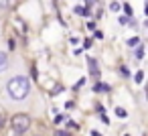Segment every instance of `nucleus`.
Instances as JSON below:
<instances>
[{"label": "nucleus", "instance_id": "17", "mask_svg": "<svg viewBox=\"0 0 148 136\" xmlns=\"http://www.w3.org/2000/svg\"><path fill=\"white\" fill-rule=\"evenodd\" d=\"M93 33H95V39H103V33L101 31H93Z\"/></svg>", "mask_w": 148, "mask_h": 136}, {"label": "nucleus", "instance_id": "1", "mask_svg": "<svg viewBox=\"0 0 148 136\" xmlns=\"http://www.w3.org/2000/svg\"><path fill=\"white\" fill-rule=\"evenodd\" d=\"M6 91H8V95H10L14 102H21V100H25V98L29 95L31 83H29V79H27L25 75H14V77L8 79Z\"/></svg>", "mask_w": 148, "mask_h": 136}, {"label": "nucleus", "instance_id": "4", "mask_svg": "<svg viewBox=\"0 0 148 136\" xmlns=\"http://www.w3.org/2000/svg\"><path fill=\"white\" fill-rule=\"evenodd\" d=\"M6 67H8V55L4 51H0V73H2Z\"/></svg>", "mask_w": 148, "mask_h": 136}, {"label": "nucleus", "instance_id": "23", "mask_svg": "<svg viewBox=\"0 0 148 136\" xmlns=\"http://www.w3.org/2000/svg\"><path fill=\"white\" fill-rule=\"evenodd\" d=\"M14 136H21V134H14Z\"/></svg>", "mask_w": 148, "mask_h": 136}, {"label": "nucleus", "instance_id": "24", "mask_svg": "<svg viewBox=\"0 0 148 136\" xmlns=\"http://www.w3.org/2000/svg\"><path fill=\"white\" fill-rule=\"evenodd\" d=\"M126 136H130V134H126Z\"/></svg>", "mask_w": 148, "mask_h": 136}, {"label": "nucleus", "instance_id": "13", "mask_svg": "<svg viewBox=\"0 0 148 136\" xmlns=\"http://www.w3.org/2000/svg\"><path fill=\"white\" fill-rule=\"evenodd\" d=\"M142 55H144V51L140 47H136V59H142Z\"/></svg>", "mask_w": 148, "mask_h": 136}, {"label": "nucleus", "instance_id": "10", "mask_svg": "<svg viewBox=\"0 0 148 136\" xmlns=\"http://www.w3.org/2000/svg\"><path fill=\"white\" fill-rule=\"evenodd\" d=\"M61 91H63V87H61V85H55V87L51 89V95H59Z\"/></svg>", "mask_w": 148, "mask_h": 136}, {"label": "nucleus", "instance_id": "3", "mask_svg": "<svg viewBox=\"0 0 148 136\" xmlns=\"http://www.w3.org/2000/svg\"><path fill=\"white\" fill-rule=\"evenodd\" d=\"M87 65H89V71H91V75H93V77H99L97 63H95V59H93V57H87Z\"/></svg>", "mask_w": 148, "mask_h": 136}, {"label": "nucleus", "instance_id": "22", "mask_svg": "<svg viewBox=\"0 0 148 136\" xmlns=\"http://www.w3.org/2000/svg\"><path fill=\"white\" fill-rule=\"evenodd\" d=\"M146 98H148V89H146Z\"/></svg>", "mask_w": 148, "mask_h": 136}, {"label": "nucleus", "instance_id": "20", "mask_svg": "<svg viewBox=\"0 0 148 136\" xmlns=\"http://www.w3.org/2000/svg\"><path fill=\"white\" fill-rule=\"evenodd\" d=\"M91 136H99V132H95V130H91Z\"/></svg>", "mask_w": 148, "mask_h": 136}, {"label": "nucleus", "instance_id": "14", "mask_svg": "<svg viewBox=\"0 0 148 136\" xmlns=\"http://www.w3.org/2000/svg\"><path fill=\"white\" fill-rule=\"evenodd\" d=\"M89 47H91V39H85L83 41V49H89Z\"/></svg>", "mask_w": 148, "mask_h": 136}, {"label": "nucleus", "instance_id": "2", "mask_svg": "<svg viewBox=\"0 0 148 136\" xmlns=\"http://www.w3.org/2000/svg\"><path fill=\"white\" fill-rule=\"evenodd\" d=\"M10 126H12L14 134H21V136H23V134L31 128V118H29L27 114H14L12 120H10Z\"/></svg>", "mask_w": 148, "mask_h": 136}, {"label": "nucleus", "instance_id": "7", "mask_svg": "<svg viewBox=\"0 0 148 136\" xmlns=\"http://www.w3.org/2000/svg\"><path fill=\"white\" fill-rule=\"evenodd\" d=\"M126 45H128L130 49H134V47H140V39H138V37H132V39H128V41H126Z\"/></svg>", "mask_w": 148, "mask_h": 136}, {"label": "nucleus", "instance_id": "19", "mask_svg": "<svg viewBox=\"0 0 148 136\" xmlns=\"http://www.w3.org/2000/svg\"><path fill=\"white\" fill-rule=\"evenodd\" d=\"M57 136H69V134H67L65 130H57Z\"/></svg>", "mask_w": 148, "mask_h": 136}, {"label": "nucleus", "instance_id": "11", "mask_svg": "<svg viewBox=\"0 0 148 136\" xmlns=\"http://www.w3.org/2000/svg\"><path fill=\"white\" fill-rule=\"evenodd\" d=\"M110 8H112L114 12H118V10L122 8V4H120V2H112V4H110Z\"/></svg>", "mask_w": 148, "mask_h": 136}, {"label": "nucleus", "instance_id": "15", "mask_svg": "<svg viewBox=\"0 0 148 136\" xmlns=\"http://www.w3.org/2000/svg\"><path fill=\"white\" fill-rule=\"evenodd\" d=\"M120 71H122V73H124V77H128V75H130V71H128V67H124V65H122V67H120Z\"/></svg>", "mask_w": 148, "mask_h": 136}, {"label": "nucleus", "instance_id": "5", "mask_svg": "<svg viewBox=\"0 0 148 136\" xmlns=\"http://www.w3.org/2000/svg\"><path fill=\"white\" fill-rule=\"evenodd\" d=\"M93 91H97V93H106V91H110V85L103 83V81H97L95 87H93Z\"/></svg>", "mask_w": 148, "mask_h": 136}, {"label": "nucleus", "instance_id": "16", "mask_svg": "<svg viewBox=\"0 0 148 136\" xmlns=\"http://www.w3.org/2000/svg\"><path fill=\"white\" fill-rule=\"evenodd\" d=\"M4 124H6V116H4V114H0V128H2Z\"/></svg>", "mask_w": 148, "mask_h": 136}, {"label": "nucleus", "instance_id": "6", "mask_svg": "<svg viewBox=\"0 0 148 136\" xmlns=\"http://www.w3.org/2000/svg\"><path fill=\"white\" fill-rule=\"evenodd\" d=\"M75 14H79V16H89V14H91V10H89V8H85L83 4H79V6H75Z\"/></svg>", "mask_w": 148, "mask_h": 136}, {"label": "nucleus", "instance_id": "9", "mask_svg": "<svg viewBox=\"0 0 148 136\" xmlns=\"http://www.w3.org/2000/svg\"><path fill=\"white\" fill-rule=\"evenodd\" d=\"M116 116H118V118H126L128 114H126V110H124V108H116Z\"/></svg>", "mask_w": 148, "mask_h": 136}, {"label": "nucleus", "instance_id": "18", "mask_svg": "<svg viewBox=\"0 0 148 136\" xmlns=\"http://www.w3.org/2000/svg\"><path fill=\"white\" fill-rule=\"evenodd\" d=\"M87 29L89 31H95V23H87Z\"/></svg>", "mask_w": 148, "mask_h": 136}, {"label": "nucleus", "instance_id": "12", "mask_svg": "<svg viewBox=\"0 0 148 136\" xmlns=\"http://www.w3.org/2000/svg\"><path fill=\"white\" fill-rule=\"evenodd\" d=\"M122 8H124V12H126L128 16H132V8H130V4H122Z\"/></svg>", "mask_w": 148, "mask_h": 136}, {"label": "nucleus", "instance_id": "8", "mask_svg": "<svg viewBox=\"0 0 148 136\" xmlns=\"http://www.w3.org/2000/svg\"><path fill=\"white\" fill-rule=\"evenodd\" d=\"M134 81H136V83H142V81H144V73H142V71H138V73L134 75Z\"/></svg>", "mask_w": 148, "mask_h": 136}, {"label": "nucleus", "instance_id": "21", "mask_svg": "<svg viewBox=\"0 0 148 136\" xmlns=\"http://www.w3.org/2000/svg\"><path fill=\"white\" fill-rule=\"evenodd\" d=\"M144 12H146V14H148V2H146V4H144Z\"/></svg>", "mask_w": 148, "mask_h": 136}]
</instances>
